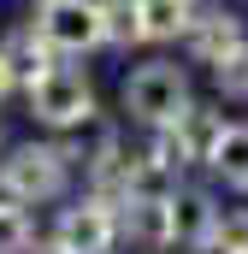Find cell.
Here are the masks:
<instances>
[{
    "mask_svg": "<svg viewBox=\"0 0 248 254\" xmlns=\"http://www.w3.org/2000/svg\"><path fill=\"white\" fill-rule=\"evenodd\" d=\"M124 113L136 119V125H148V130H166V125H178L189 107H195V95H189V71L184 65H172V60H148V65H136L130 77H124Z\"/></svg>",
    "mask_w": 248,
    "mask_h": 254,
    "instance_id": "6da1fadb",
    "label": "cell"
},
{
    "mask_svg": "<svg viewBox=\"0 0 248 254\" xmlns=\"http://www.w3.org/2000/svg\"><path fill=\"white\" fill-rule=\"evenodd\" d=\"M30 95V119L42 130H54V136H65V130H83L101 119V101H95V83L77 71V65H60V71H48L36 89H24Z\"/></svg>",
    "mask_w": 248,
    "mask_h": 254,
    "instance_id": "7a4b0ae2",
    "label": "cell"
},
{
    "mask_svg": "<svg viewBox=\"0 0 248 254\" xmlns=\"http://www.w3.org/2000/svg\"><path fill=\"white\" fill-rule=\"evenodd\" d=\"M0 166H6V178H12L18 201L30 207V201H60V195H65L77 154H71L65 142H18Z\"/></svg>",
    "mask_w": 248,
    "mask_h": 254,
    "instance_id": "3957f363",
    "label": "cell"
},
{
    "mask_svg": "<svg viewBox=\"0 0 248 254\" xmlns=\"http://www.w3.org/2000/svg\"><path fill=\"white\" fill-rule=\"evenodd\" d=\"M36 30L54 42L60 60H77V54H95L107 48V30H101V0H48Z\"/></svg>",
    "mask_w": 248,
    "mask_h": 254,
    "instance_id": "277c9868",
    "label": "cell"
},
{
    "mask_svg": "<svg viewBox=\"0 0 248 254\" xmlns=\"http://www.w3.org/2000/svg\"><path fill=\"white\" fill-rule=\"evenodd\" d=\"M124 237V219L113 201H101V195H89V201H71L60 213V225H54V243L71 254H113Z\"/></svg>",
    "mask_w": 248,
    "mask_h": 254,
    "instance_id": "5b68a950",
    "label": "cell"
},
{
    "mask_svg": "<svg viewBox=\"0 0 248 254\" xmlns=\"http://www.w3.org/2000/svg\"><path fill=\"white\" fill-rule=\"evenodd\" d=\"M219 213H225V207H213L207 190L178 184V195H172V249L178 254H201L213 243V231H219Z\"/></svg>",
    "mask_w": 248,
    "mask_h": 254,
    "instance_id": "8992f818",
    "label": "cell"
},
{
    "mask_svg": "<svg viewBox=\"0 0 248 254\" xmlns=\"http://www.w3.org/2000/svg\"><path fill=\"white\" fill-rule=\"evenodd\" d=\"M184 48H189L195 65H213V71H219L231 54H243L248 42H243V24H237L231 12H195L189 30H184Z\"/></svg>",
    "mask_w": 248,
    "mask_h": 254,
    "instance_id": "52a82bcc",
    "label": "cell"
},
{
    "mask_svg": "<svg viewBox=\"0 0 248 254\" xmlns=\"http://www.w3.org/2000/svg\"><path fill=\"white\" fill-rule=\"evenodd\" d=\"M0 60H6V71H12V83L18 89H36L48 71H60V54H54V42L30 24V30H18V36H6L0 42Z\"/></svg>",
    "mask_w": 248,
    "mask_h": 254,
    "instance_id": "ba28073f",
    "label": "cell"
},
{
    "mask_svg": "<svg viewBox=\"0 0 248 254\" xmlns=\"http://www.w3.org/2000/svg\"><path fill=\"white\" fill-rule=\"evenodd\" d=\"M207 172H213V178H225L231 190L248 195V125H225L219 148H213V160H207Z\"/></svg>",
    "mask_w": 248,
    "mask_h": 254,
    "instance_id": "9c48e42d",
    "label": "cell"
},
{
    "mask_svg": "<svg viewBox=\"0 0 248 254\" xmlns=\"http://www.w3.org/2000/svg\"><path fill=\"white\" fill-rule=\"evenodd\" d=\"M142 6V42H178L195 18V0H136Z\"/></svg>",
    "mask_w": 248,
    "mask_h": 254,
    "instance_id": "30bf717a",
    "label": "cell"
},
{
    "mask_svg": "<svg viewBox=\"0 0 248 254\" xmlns=\"http://www.w3.org/2000/svg\"><path fill=\"white\" fill-rule=\"evenodd\" d=\"M101 30H107V48L142 42V6L136 0H101Z\"/></svg>",
    "mask_w": 248,
    "mask_h": 254,
    "instance_id": "8fae6325",
    "label": "cell"
},
{
    "mask_svg": "<svg viewBox=\"0 0 248 254\" xmlns=\"http://www.w3.org/2000/svg\"><path fill=\"white\" fill-rule=\"evenodd\" d=\"M207 249L213 254H248V207H225V213H219V231H213Z\"/></svg>",
    "mask_w": 248,
    "mask_h": 254,
    "instance_id": "7c38bea8",
    "label": "cell"
},
{
    "mask_svg": "<svg viewBox=\"0 0 248 254\" xmlns=\"http://www.w3.org/2000/svg\"><path fill=\"white\" fill-rule=\"evenodd\" d=\"M30 249H36V231H30V213H24V207L0 213V254H30Z\"/></svg>",
    "mask_w": 248,
    "mask_h": 254,
    "instance_id": "4fadbf2b",
    "label": "cell"
},
{
    "mask_svg": "<svg viewBox=\"0 0 248 254\" xmlns=\"http://www.w3.org/2000/svg\"><path fill=\"white\" fill-rule=\"evenodd\" d=\"M213 77H219V89H225L231 101H248V48H243V54H231Z\"/></svg>",
    "mask_w": 248,
    "mask_h": 254,
    "instance_id": "5bb4252c",
    "label": "cell"
},
{
    "mask_svg": "<svg viewBox=\"0 0 248 254\" xmlns=\"http://www.w3.org/2000/svg\"><path fill=\"white\" fill-rule=\"evenodd\" d=\"M12 207H24L18 190H12V178H6V166H0V213H12Z\"/></svg>",
    "mask_w": 248,
    "mask_h": 254,
    "instance_id": "9a60e30c",
    "label": "cell"
},
{
    "mask_svg": "<svg viewBox=\"0 0 248 254\" xmlns=\"http://www.w3.org/2000/svg\"><path fill=\"white\" fill-rule=\"evenodd\" d=\"M12 89H18V83H12V71H6V60H0V101H6Z\"/></svg>",
    "mask_w": 248,
    "mask_h": 254,
    "instance_id": "2e32d148",
    "label": "cell"
},
{
    "mask_svg": "<svg viewBox=\"0 0 248 254\" xmlns=\"http://www.w3.org/2000/svg\"><path fill=\"white\" fill-rule=\"evenodd\" d=\"M30 254H71V249H60V243H36Z\"/></svg>",
    "mask_w": 248,
    "mask_h": 254,
    "instance_id": "e0dca14e",
    "label": "cell"
},
{
    "mask_svg": "<svg viewBox=\"0 0 248 254\" xmlns=\"http://www.w3.org/2000/svg\"><path fill=\"white\" fill-rule=\"evenodd\" d=\"M42 6H48V0H42Z\"/></svg>",
    "mask_w": 248,
    "mask_h": 254,
    "instance_id": "ac0fdd59",
    "label": "cell"
},
{
    "mask_svg": "<svg viewBox=\"0 0 248 254\" xmlns=\"http://www.w3.org/2000/svg\"><path fill=\"white\" fill-rule=\"evenodd\" d=\"M172 254H178V249H172Z\"/></svg>",
    "mask_w": 248,
    "mask_h": 254,
    "instance_id": "d6986e66",
    "label": "cell"
}]
</instances>
